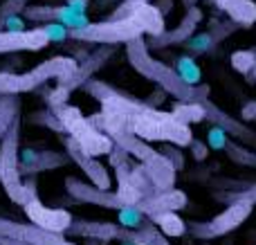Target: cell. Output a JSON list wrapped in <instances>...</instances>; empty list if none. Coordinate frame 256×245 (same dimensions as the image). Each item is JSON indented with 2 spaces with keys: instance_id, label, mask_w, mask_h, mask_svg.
I'll return each instance as SVG.
<instances>
[{
  "instance_id": "cell-35",
  "label": "cell",
  "mask_w": 256,
  "mask_h": 245,
  "mask_svg": "<svg viewBox=\"0 0 256 245\" xmlns=\"http://www.w3.org/2000/svg\"><path fill=\"white\" fill-rule=\"evenodd\" d=\"M189 146V151H191V156L196 158V162H202L204 158H207V153H209V146L204 142H200V140H196V138H191V142L186 144Z\"/></svg>"
},
{
  "instance_id": "cell-37",
  "label": "cell",
  "mask_w": 256,
  "mask_h": 245,
  "mask_svg": "<svg viewBox=\"0 0 256 245\" xmlns=\"http://www.w3.org/2000/svg\"><path fill=\"white\" fill-rule=\"evenodd\" d=\"M166 99V92H164L162 88H158L155 92H150V97L148 99H144V104H148V106H153V108H160V104Z\"/></svg>"
},
{
  "instance_id": "cell-16",
  "label": "cell",
  "mask_w": 256,
  "mask_h": 245,
  "mask_svg": "<svg viewBox=\"0 0 256 245\" xmlns=\"http://www.w3.org/2000/svg\"><path fill=\"white\" fill-rule=\"evenodd\" d=\"M48 38L38 27L22 32H7L0 30V54H14V52H38L48 48Z\"/></svg>"
},
{
  "instance_id": "cell-31",
  "label": "cell",
  "mask_w": 256,
  "mask_h": 245,
  "mask_svg": "<svg viewBox=\"0 0 256 245\" xmlns=\"http://www.w3.org/2000/svg\"><path fill=\"white\" fill-rule=\"evenodd\" d=\"M230 144V135L220 128V126L212 124L207 130V146L212 151H225V146Z\"/></svg>"
},
{
  "instance_id": "cell-44",
  "label": "cell",
  "mask_w": 256,
  "mask_h": 245,
  "mask_svg": "<svg viewBox=\"0 0 256 245\" xmlns=\"http://www.w3.org/2000/svg\"><path fill=\"white\" fill-rule=\"evenodd\" d=\"M254 2H256V0H254Z\"/></svg>"
},
{
  "instance_id": "cell-42",
  "label": "cell",
  "mask_w": 256,
  "mask_h": 245,
  "mask_svg": "<svg viewBox=\"0 0 256 245\" xmlns=\"http://www.w3.org/2000/svg\"><path fill=\"white\" fill-rule=\"evenodd\" d=\"M184 4L186 7H191V4H196V0H184Z\"/></svg>"
},
{
  "instance_id": "cell-17",
  "label": "cell",
  "mask_w": 256,
  "mask_h": 245,
  "mask_svg": "<svg viewBox=\"0 0 256 245\" xmlns=\"http://www.w3.org/2000/svg\"><path fill=\"white\" fill-rule=\"evenodd\" d=\"M200 20H202V9L196 7V4H191V7H186L184 18L180 20V25H178L176 30H171V32L164 30L162 34L150 36V43H146V45L153 48V50H162V48H168V45L184 43V40L196 32V27H198Z\"/></svg>"
},
{
  "instance_id": "cell-9",
  "label": "cell",
  "mask_w": 256,
  "mask_h": 245,
  "mask_svg": "<svg viewBox=\"0 0 256 245\" xmlns=\"http://www.w3.org/2000/svg\"><path fill=\"white\" fill-rule=\"evenodd\" d=\"M20 16L30 22H61L68 30H81L90 22L88 14L76 12L68 4H27Z\"/></svg>"
},
{
  "instance_id": "cell-41",
  "label": "cell",
  "mask_w": 256,
  "mask_h": 245,
  "mask_svg": "<svg viewBox=\"0 0 256 245\" xmlns=\"http://www.w3.org/2000/svg\"><path fill=\"white\" fill-rule=\"evenodd\" d=\"M0 245H30V243H22V241H16V238L0 236Z\"/></svg>"
},
{
  "instance_id": "cell-43",
  "label": "cell",
  "mask_w": 256,
  "mask_h": 245,
  "mask_svg": "<svg viewBox=\"0 0 256 245\" xmlns=\"http://www.w3.org/2000/svg\"><path fill=\"white\" fill-rule=\"evenodd\" d=\"M120 245H135V243H130V241H120Z\"/></svg>"
},
{
  "instance_id": "cell-29",
  "label": "cell",
  "mask_w": 256,
  "mask_h": 245,
  "mask_svg": "<svg viewBox=\"0 0 256 245\" xmlns=\"http://www.w3.org/2000/svg\"><path fill=\"white\" fill-rule=\"evenodd\" d=\"M38 30L43 32L48 43H66V40H70V36H68L70 30L66 25H61V22H40Z\"/></svg>"
},
{
  "instance_id": "cell-40",
  "label": "cell",
  "mask_w": 256,
  "mask_h": 245,
  "mask_svg": "<svg viewBox=\"0 0 256 245\" xmlns=\"http://www.w3.org/2000/svg\"><path fill=\"white\" fill-rule=\"evenodd\" d=\"M171 4H173V0H162V2L155 4V7L160 9V14H162V16H166V12L171 9Z\"/></svg>"
},
{
  "instance_id": "cell-1",
  "label": "cell",
  "mask_w": 256,
  "mask_h": 245,
  "mask_svg": "<svg viewBox=\"0 0 256 245\" xmlns=\"http://www.w3.org/2000/svg\"><path fill=\"white\" fill-rule=\"evenodd\" d=\"M84 88L99 99L102 112L88 117L90 124L99 128L102 133L122 130V133L135 135L144 142H168L184 148L191 142V130L186 124H180L171 112H164L160 108H153L140 99L128 97L126 92L104 84L99 79H90L84 84Z\"/></svg>"
},
{
  "instance_id": "cell-18",
  "label": "cell",
  "mask_w": 256,
  "mask_h": 245,
  "mask_svg": "<svg viewBox=\"0 0 256 245\" xmlns=\"http://www.w3.org/2000/svg\"><path fill=\"white\" fill-rule=\"evenodd\" d=\"M137 205L146 212V214L153 218L155 214H162V212H178L186 205V194L180 192V189H160V192H153L150 196L142 198Z\"/></svg>"
},
{
  "instance_id": "cell-12",
  "label": "cell",
  "mask_w": 256,
  "mask_h": 245,
  "mask_svg": "<svg viewBox=\"0 0 256 245\" xmlns=\"http://www.w3.org/2000/svg\"><path fill=\"white\" fill-rule=\"evenodd\" d=\"M112 52H115L112 45H99V50L90 52L86 58H81V63H76V68L70 72V74L58 79L56 86H61L63 90H68V92L72 94L76 88H81L86 81H90V76H92L99 68L106 66V61L112 56Z\"/></svg>"
},
{
  "instance_id": "cell-21",
  "label": "cell",
  "mask_w": 256,
  "mask_h": 245,
  "mask_svg": "<svg viewBox=\"0 0 256 245\" xmlns=\"http://www.w3.org/2000/svg\"><path fill=\"white\" fill-rule=\"evenodd\" d=\"M117 212V225H122V228L126 230H146L153 225V220H150V216L146 214L144 210H142L140 205H122Z\"/></svg>"
},
{
  "instance_id": "cell-2",
  "label": "cell",
  "mask_w": 256,
  "mask_h": 245,
  "mask_svg": "<svg viewBox=\"0 0 256 245\" xmlns=\"http://www.w3.org/2000/svg\"><path fill=\"white\" fill-rule=\"evenodd\" d=\"M126 54H128V61H130V66L135 68L137 72H140L142 76H146V79H150L153 84H158V88H162L166 94H171V97H176L178 102H204V99H209V86H196V88H191V86L182 84L180 76L176 74V70H173L171 66H166V63H162L160 58H153V54H150V48L146 45V40L142 38H135V40H128L126 43Z\"/></svg>"
},
{
  "instance_id": "cell-4",
  "label": "cell",
  "mask_w": 256,
  "mask_h": 245,
  "mask_svg": "<svg viewBox=\"0 0 256 245\" xmlns=\"http://www.w3.org/2000/svg\"><path fill=\"white\" fill-rule=\"evenodd\" d=\"M76 58L72 56H52L38 63L30 72H0V97L2 94H20L38 90L52 79H63L76 68Z\"/></svg>"
},
{
  "instance_id": "cell-13",
  "label": "cell",
  "mask_w": 256,
  "mask_h": 245,
  "mask_svg": "<svg viewBox=\"0 0 256 245\" xmlns=\"http://www.w3.org/2000/svg\"><path fill=\"white\" fill-rule=\"evenodd\" d=\"M66 189L76 202H90V205H99V207H108V210H120L124 205L117 194H112L110 189H99L92 182L79 180L74 176L66 178Z\"/></svg>"
},
{
  "instance_id": "cell-33",
  "label": "cell",
  "mask_w": 256,
  "mask_h": 245,
  "mask_svg": "<svg viewBox=\"0 0 256 245\" xmlns=\"http://www.w3.org/2000/svg\"><path fill=\"white\" fill-rule=\"evenodd\" d=\"M160 153L171 162V166L176 171H180L182 166H184V151H182V146H178V144H168L166 142V146L160 148Z\"/></svg>"
},
{
  "instance_id": "cell-25",
  "label": "cell",
  "mask_w": 256,
  "mask_h": 245,
  "mask_svg": "<svg viewBox=\"0 0 256 245\" xmlns=\"http://www.w3.org/2000/svg\"><path fill=\"white\" fill-rule=\"evenodd\" d=\"M16 117H20V97L18 94H2L0 97V138Z\"/></svg>"
},
{
  "instance_id": "cell-22",
  "label": "cell",
  "mask_w": 256,
  "mask_h": 245,
  "mask_svg": "<svg viewBox=\"0 0 256 245\" xmlns=\"http://www.w3.org/2000/svg\"><path fill=\"white\" fill-rule=\"evenodd\" d=\"M173 70H176V74L180 76L182 84L191 86V88H196V86L202 84V70H200V66H198V61H196L194 54H182V56H176Z\"/></svg>"
},
{
  "instance_id": "cell-23",
  "label": "cell",
  "mask_w": 256,
  "mask_h": 245,
  "mask_svg": "<svg viewBox=\"0 0 256 245\" xmlns=\"http://www.w3.org/2000/svg\"><path fill=\"white\" fill-rule=\"evenodd\" d=\"M153 225L155 228L162 230L164 236H171V238H180L186 234V223L176 214V212H162V214H155L153 218Z\"/></svg>"
},
{
  "instance_id": "cell-36",
  "label": "cell",
  "mask_w": 256,
  "mask_h": 245,
  "mask_svg": "<svg viewBox=\"0 0 256 245\" xmlns=\"http://www.w3.org/2000/svg\"><path fill=\"white\" fill-rule=\"evenodd\" d=\"M25 18L20 16V14H16V16H9L7 20L2 22V30H7V32H22V30H27L25 27Z\"/></svg>"
},
{
  "instance_id": "cell-14",
  "label": "cell",
  "mask_w": 256,
  "mask_h": 245,
  "mask_svg": "<svg viewBox=\"0 0 256 245\" xmlns=\"http://www.w3.org/2000/svg\"><path fill=\"white\" fill-rule=\"evenodd\" d=\"M68 162H70V158L58 151H45V148H40V151L38 148H20L18 151V169H20L22 178L36 176L40 171L58 169Z\"/></svg>"
},
{
  "instance_id": "cell-26",
  "label": "cell",
  "mask_w": 256,
  "mask_h": 245,
  "mask_svg": "<svg viewBox=\"0 0 256 245\" xmlns=\"http://www.w3.org/2000/svg\"><path fill=\"white\" fill-rule=\"evenodd\" d=\"M182 45H184V50L189 54L198 56V54H209L218 45V40L214 38V34L207 30V32H200V34H191Z\"/></svg>"
},
{
  "instance_id": "cell-24",
  "label": "cell",
  "mask_w": 256,
  "mask_h": 245,
  "mask_svg": "<svg viewBox=\"0 0 256 245\" xmlns=\"http://www.w3.org/2000/svg\"><path fill=\"white\" fill-rule=\"evenodd\" d=\"M171 115L176 117L180 124H198V122L204 120V110H202V104H196V102H178L173 106Z\"/></svg>"
},
{
  "instance_id": "cell-38",
  "label": "cell",
  "mask_w": 256,
  "mask_h": 245,
  "mask_svg": "<svg viewBox=\"0 0 256 245\" xmlns=\"http://www.w3.org/2000/svg\"><path fill=\"white\" fill-rule=\"evenodd\" d=\"M63 4L76 9V12H84V14H88V9H90V0H63Z\"/></svg>"
},
{
  "instance_id": "cell-7",
  "label": "cell",
  "mask_w": 256,
  "mask_h": 245,
  "mask_svg": "<svg viewBox=\"0 0 256 245\" xmlns=\"http://www.w3.org/2000/svg\"><path fill=\"white\" fill-rule=\"evenodd\" d=\"M155 225L146 230H126L117 223H104V220H74L72 218L70 228L66 230V236L74 238H92L99 243H110V241H130L135 245H148L155 234Z\"/></svg>"
},
{
  "instance_id": "cell-19",
  "label": "cell",
  "mask_w": 256,
  "mask_h": 245,
  "mask_svg": "<svg viewBox=\"0 0 256 245\" xmlns=\"http://www.w3.org/2000/svg\"><path fill=\"white\" fill-rule=\"evenodd\" d=\"M200 104H202V110H204V120H209L212 124L220 126L227 135H234L236 140H243V142L256 144V133H252L248 126H243L238 120H234V117H230L227 112H222L220 108L214 106L209 99H204V102H200Z\"/></svg>"
},
{
  "instance_id": "cell-10",
  "label": "cell",
  "mask_w": 256,
  "mask_h": 245,
  "mask_svg": "<svg viewBox=\"0 0 256 245\" xmlns=\"http://www.w3.org/2000/svg\"><path fill=\"white\" fill-rule=\"evenodd\" d=\"M0 236L16 238V241L30 245H74L72 241H68L66 234L48 232L34 223H18L12 218H2V216H0Z\"/></svg>"
},
{
  "instance_id": "cell-20",
  "label": "cell",
  "mask_w": 256,
  "mask_h": 245,
  "mask_svg": "<svg viewBox=\"0 0 256 245\" xmlns=\"http://www.w3.org/2000/svg\"><path fill=\"white\" fill-rule=\"evenodd\" d=\"M220 12H225L240 27H252L256 22V2L254 0H212Z\"/></svg>"
},
{
  "instance_id": "cell-32",
  "label": "cell",
  "mask_w": 256,
  "mask_h": 245,
  "mask_svg": "<svg viewBox=\"0 0 256 245\" xmlns=\"http://www.w3.org/2000/svg\"><path fill=\"white\" fill-rule=\"evenodd\" d=\"M236 30H240V25L236 20H212V25H209V32L214 34V38L220 43L222 38H227V36H232Z\"/></svg>"
},
{
  "instance_id": "cell-8",
  "label": "cell",
  "mask_w": 256,
  "mask_h": 245,
  "mask_svg": "<svg viewBox=\"0 0 256 245\" xmlns=\"http://www.w3.org/2000/svg\"><path fill=\"white\" fill-rule=\"evenodd\" d=\"M252 202H230L227 210L222 214L214 216L212 220H191L186 223V232L194 238H200V241H207V238H216L222 236V234L234 232L238 225H243V220L252 214Z\"/></svg>"
},
{
  "instance_id": "cell-6",
  "label": "cell",
  "mask_w": 256,
  "mask_h": 245,
  "mask_svg": "<svg viewBox=\"0 0 256 245\" xmlns=\"http://www.w3.org/2000/svg\"><path fill=\"white\" fill-rule=\"evenodd\" d=\"M70 40L74 43H99V45H117V43H128L144 36L142 25L135 20L132 14L122 18H106L104 22H92L90 20L81 30H70Z\"/></svg>"
},
{
  "instance_id": "cell-11",
  "label": "cell",
  "mask_w": 256,
  "mask_h": 245,
  "mask_svg": "<svg viewBox=\"0 0 256 245\" xmlns=\"http://www.w3.org/2000/svg\"><path fill=\"white\" fill-rule=\"evenodd\" d=\"M27 218L34 225L48 230V232H56V234H66V230L70 228L72 216L66 210H56V207H48L38 200V194H32L22 205Z\"/></svg>"
},
{
  "instance_id": "cell-28",
  "label": "cell",
  "mask_w": 256,
  "mask_h": 245,
  "mask_svg": "<svg viewBox=\"0 0 256 245\" xmlns=\"http://www.w3.org/2000/svg\"><path fill=\"white\" fill-rule=\"evenodd\" d=\"M225 153L236 162V164H243V166H256V153L250 151V148H243L238 146L236 142H232L225 146Z\"/></svg>"
},
{
  "instance_id": "cell-34",
  "label": "cell",
  "mask_w": 256,
  "mask_h": 245,
  "mask_svg": "<svg viewBox=\"0 0 256 245\" xmlns=\"http://www.w3.org/2000/svg\"><path fill=\"white\" fill-rule=\"evenodd\" d=\"M27 2H30V0H4V2L0 4V30H2V22L7 20L9 16L20 14L22 9L27 7Z\"/></svg>"
},
{
  "instance_id": "cell-15",
  "label": "cell",
  "mask_w": 256,
  "mask_h": 245,
  "mask_svg": "<svg viewBox=\"0 0 256 245\" xmlns=\"http://www.w3.org/2000/svg\"><path fill=\"white\" fill-rule=\"evenodd\" d=\"M63 144H66V156L70 158L72 162H76V164L81 166V171L88 176V180L94 184V187H99V189H110V176H108L106 166H104L102 162L97 160V158H94V156H88V153H86L84 148H81L79 144H76L74 140L70 138V135L63 140Z\"/></svg>"
},
{
  "instance_id": "cell-5",
  "label": "cell",
  "mask_w": 256,
  "mask_h": 245,
  "mask_svg": "<svg viewBox=\"0 0 256 245\" xmlns=\"http://www.w3.org/2000/svg\"><path fill=\"white\" fill-rule=\"evenodd\" d=\"M50 110H54V115L58 117V122L63 124L66 135H70V138L74 140L88 156L99 158V156H108V153H110L112 140L108 138L106 133H102L99 128H94V126L90 124L88 117H84L79 112V108L63 104V106L50 108Z\"/></svg>"
},
{
  "instance_id": "cell-27",
  "label": "cell",
  "mask_w": 256,
  "mask_h": 245,
  "mask_svg": "<svg viewBox=\"0 0 256 245\" xmlns=\"http://www.w3.org/2000/svg\"><path fill=\"white\" fill-rule=\"evenodd\" d=\"M232 66L236 72L248 76L252 72V68L256 66V48L254 50H238V52L232 54Z\"/></svg>"
},
{
  "instance_id": "cell-39",
  "label": "cell",
  "mask_w": 256,
  "mask_h": 245,
  "mask_svg": "<svg viewBox=\"0 0 256 245\" xmlns=\"http://www.w3.org/2000/svg\"><path fill=\"white\" fill-rule=\"evenodd\" d=\"M148 245H171V243H168V238L164 236L162 232H158V230H155V234H153V238H150Z\"/></svg>"
},
{
  "instance_id": "cell-30",
  "label": "cell",
  "mask_w": 256,
  "mask_h": 245,
  "mask_svg": "<svg viewBox=\"0 0 256 245\" xmlns=\"http://www.w3.org/2000/svg\"><path fill=\"white\" fill-rule=\"evenodd\" d=\"M32 124H40V126H48V128H52L54 133H66L63 130V124L58 122V117L54 115V110H38L34 112V115L30 117Z\"/></svg>"
},
{
  "instance_id": "cell-3",
  "label": "cell",
  "mask_w": 256,
  "mask_h": 245,
  "mask_svg": "<svg viewBox=\"0 0 256 245\" xmlns=\"http://www.w3.org/2000/svg\"><path fill=\"white\" fill-rule=\"evenodd\" d=\"M18 151H20V117H16L0 138V184L12 200L22 207L32 194L38 192L34 176H27V180L20 176Z\"/></svg>"
}]
</instances>
